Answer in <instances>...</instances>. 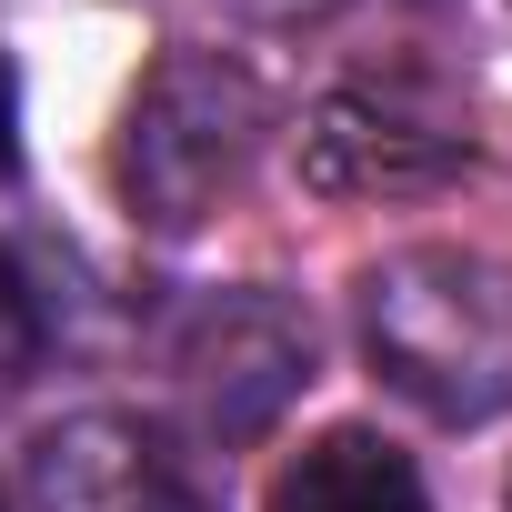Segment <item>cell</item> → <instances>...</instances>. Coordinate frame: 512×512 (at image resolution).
<instances>
[{
  "mask_svg": "<svg viewBox=\"0 0 512 512\" xmlns=\"http://www.w3.org/2000/svg\"><path fill=\"white\" fill-rule=\"evenodd\" d=\"M231 11H251V21H322L332 0H231Z\"/></svg>",
  "mask_w": 512,
  "mask_h": 512,
  "instance_id": "9",
  "label": "cell"
},
{
  "mask_svg": "<svg viewBox=\"0 0 512 512\" xmlns=\"http://www.w3.org/2000/svg\"><path fill=\"white\" fill-rule=\"evenodd\" d=\"M362 342L372 372L422 402L432 422L512 412V272L482 251H392L362 272Z\"/></svg>",
  "mask_w": 512,
  "mask_h": 512,
  "instance_id": "1",
  "label": "cell"
},
{
  "mask_svg": "<svg viewBox=\"0 0 512 512\" xmlns=\"http://www.w3.org/2000/svg\"><path fill=\"white\" fill-rule=\"evenodd\" d=\"M262 512H432V492H422L412 452H392L362 422H332V432H312L272 472V502Z\"/></svg>",
  "mask_w": 512,
  "mask_h": 512,
  "instance_id": "6",
  "label": "cell"
},
{
  "mask_svg": "<svg viewBox=\"0 0 512 512\" xmlns=\"http://www.w3.org/2000/svg\"><path fill=\"white\" fill-rule=\"evenodd\" d=\"M312 382V322L272 292H231L211 312H191L181 332V402L211 442H251L272 432L282 402Z\"/></svg>",
  "mask_w": 512,
  "mask_h": 512,
  "instance_id": "4",
  "label": "cell"
},
{
  "mask_svg": "<svg viewBox=\"0 0 512 512\" xmlns=\"http://www.w3.org/2000/svg\"><path fill=\"white\" fill-rule=\"evenodd\" d=\"M21 171V81H11V61H0V181Z\"/></svg>",
  "mask_w": 512,
  "mask_h": 512,
  "instance_id": "8",
  "label": "cell"
},
{
  "mask_svg": "<svg viewBox=\"0 0 512 512\" xmlns=\"http://www.w3.org/2000/svg\"><path fill=\"white\" fill-rule=\"evenodd\" d=\"M31 512H221L141 412H71L31 442Z\"/></svg>",
  "mask_w": 512,
  "mask_h": 512,
  "instance_id": "5",
  "label": "cell"
},
{
  "mask_svg": "<svg viewBox=\"0 0 512 512\" xmlns=\"http://www.w3.org/2000/svg\"><path fill=\"white\" fill-rule=\"evenodd\" d=\"M251 151H262V91H251V71H231L221 51H171L121 101L111 191L141 231H191L241 191Z\"/></svg>",
  "mask_w": 512,
  "mask_h": 512,
  "instance_id": "2",
  "label": "cell"
},
{
  "mask_svg": "<svg viewBox=\"0 0 512 512\" xmlns=\"http://www.w3.org/2000/svg\"><path fill=\"white\" fill-rule=\"evenodd\" d=\"M31 352H41V322H31V292H21V272L0 262V392H11L21 372H31Z\"/></svg>",
  "mask_w": 512,
  "mask_h": 512,
  "instance_id": "7",
  "label": "cell"
},
{
  "mask_svg": "<svg viewBox=\"0 0 512 512\" xmlns=\"http://www.w3.org/2000/svg\"><path fill=\"white\" fill-rule=\"evenodd\" d=\"M292 151L322 201H402V191H442L472 171L462 111L432 101L422 81H342L332 101L302 111Z\"/></svg>",
  "mask_w": 512,
  "mask_h": 512,
  "instance_id": "3",
  "label": "cell"
}]
</instances>
